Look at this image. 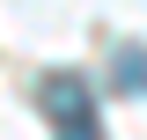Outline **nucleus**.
<instances>
[{"mask_svg":"<svg viewBox=\"0 0 147 140\" xmlns=\"http://www.w3.org/2000/svg\"><path fill=\"white\" fill-rule=\"evenodd\" d=\"M37 111H44L59 133L96 140V96H88V81H81V74H44V88H37Z\"/></svg>","mask_w":147,"mask_h":140,"instance_id":"nucleus-1","label":"nucleus"},{"mask_svg":"<svg viewBox=\"0 0 147 140\" xmlns=\"http://www.w3.org/2000/svg\"><path fill=\"white\" fill-rule=\"evenodd\" d=\"M118 81H125V88H147V59L132 52V44H125V52H118Z\"/></svg>","mask_w":147,"mask_h":140,"instance_id":"nucleus-2","label":"nucleus"}]
</instances>
